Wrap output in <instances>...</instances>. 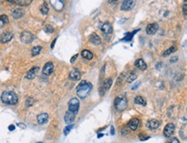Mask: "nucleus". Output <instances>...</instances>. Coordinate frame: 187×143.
Wrapping results in <instances>:
<instances>
[{
  "instance_id": "obj_24",
  "label": "nucleus",
  "mask_w": 187,
  "mask_h": 143,
  "mask_svg": "<svg viewBox=\"0 0 187 143\" xmlns=\"http://www.w3.org/2000/svg\"><path fill=\"white\" fill-rule=\"evenodd\" d=\"M81 56H82L83 58L86 59V60H91V59L93 58V54H92L91 51L87 50V49H84V50L81 52Z\"/></svg>"
},
{
  "instance_id": "obj_6",
  "label": "nucleus",
  "mask_w": 187,
  "mask_h": 143,
  "mask_svg": "<svg viewBox=\"0 0 187 143\" xmlns=\"http://www.w3.org/2000/svg\"><path fill=\"white\" fill-rule=\"evenodd\" d=\"M111 85H112V80H111V78H107V79H105V80L104 81V83L102 84L101 87L99 88V93L103 96V95L104 94V92L107 91L110 88Z\"/></svg>"
},
{
  "instance_id": "obj_18",
  "label": "nucleus",
  "mask_w": 187,
  "mask_h": 143,
  "mask_svg": "<svg viewBox=\"0 0 187 143\" xmlns=\"http://www.w3.org/2000/svg\"><path fill=\"white\" fill-rule=\"evenodd\" d=\"M52 6L55 8L56 11H60L62 10V8L64 7V2L61 0H58V1H50Z\"/></svg>"
},
{
  "instance_id": "obj_39",
  "label": "nucleus",
  "mask_w": 187,
  "mask_h": 143,
  "mask_svg": "<svg viewBox=\"0 0 187 143\" xmlns=\"http://www.w3.org/2000/svg\"><path fill=\"white\" fill-rule=\"evenodd\" d=\"M9 129H10L11 131L14 130V129H15V126H14V125H11V126L9 127Z\"/></svg>"
},
{
  "instance_id": "obj_41",
  "label": "nucleus",
  "mask_w": 187,
  "mask_h": 143,
  "mask_svg": "<svg viewBox=\"0 0 187 143\" xmlns=\"http://www.w3.org/2000/svg\"><path fill=\"white\" fill-rule=\"evenodd\" d=\"M115 130H114V129H113V127H111V134H115Z\"/></svg>"
},
{
  "instance_id": "obj_4",
  "label": "nucleus",
  "mask_w": 187,
  "mask_h": 143,
  "mask_svg": "<svg viewBox=\"0 0 187 143\" xmlns=\"http://www.w3.org/2000/svg\"><path fill=\"white\" fill-rule=\"evenodd\" d=\"M68 109H69V110L71 112H73V113H74L76 115L78 112V109H79V101H78V99L75 98L71 99L69 101V103H68Z\"/></svg>"
},
{
  "instance_id": "obj_20",
  "label": "nucleus",
  "mask_w": 187,
  "mask_h": 143,
  "mask_svg": "<svg viewBox=\"0 0 187 143\" xmlns=\"http://www.w3.org/2000/svg\"><path fill=\"white\" fill-rule=\"evenodd\" d=\"M159 126H160V121L155 120V119H152L147 122V128H149L152 130L158 129Z\"/></svg>"
},
{
  "instance_id": "obj_5",
  "label": "nucleus",
  "mask_w": 187,
  "mask_h": 143,
  "mask_svg": "<svg viewBox=\"0 0 187 143\" xmlns=\"http://www.w3.org/2000/svg\"><path fill=\"white\" fill-rule=\"evenodd\" d=\"M21 41H22V43L24 44H29L33 42L34 40V34L31 32L29 31H23L22 34H21Z\"/></svg>"
},
{
  "instance_id": "obj_13",
  "label": "nucleus",
  "mask_w": 187,
  "mask_h": 143,
  "mask_svg": "<svg viewBox=\"0 0 187 143\" xmlns=\"http://www.w3.org/2000/svg\"><path fill=\"white\" fill-rule=\"evenodd\" d=\"M101 30L104 34H109L112 33V26L110 22H104L101 27Z\"/></svg>"
},
{
  "instance_id": "obj_2",
  "label": "nucleus",
  "mask_w": 187,
  "mask_h": 143,
  "mask_svg": "<svg viewBox=\"0 0 187 143\" xmlns=\"http://www.w3.org/2000/svg\"><path fill=\"white\" fill-rule=\"evenodd\" d=\"M1 99L6 104L15 105V104L17 103L18 97L13 91H4L1 95Z\"/></svg>"
},
{
  "instance_id": "obj_36",
  "label": "nucleus",
  "mask_w": 187,
  "mask_h": 143,
  "mask_svg": "<svg viewBox=\"0 0 187 143\" xmlns=\"http://www.w3.org/2000/svg\"><path fill=\"white\" fill-rule=\"evenodd\" d=\"M183 10H184V14H185V16H186V4H184V6H183Z\"/></svg>"
},
{
  "instance_id": "obj_15",
  "label": "nucleus",
  "mask_w": 187,
  "mask_h": 143,
  "mask_svg": "<svg viewBox=\"0 0 187 143\" xmlns=\"http://www.w3.org/2000/svg\"><path fill=\"white\" fill-rule=\"evenodd\" d=\"M65 121H66V123L67 124H70V123H72L73 121H74V119H75V114L74 113H73V112H71L70 110H68L67 112L66 113V115H65Z\"/></svg>"
},
{
  "instance_id": "obj_28",
  "label": "nucleus",
  "mask_w": 187,
  "mask_h": 143,
  "mask_svg": "<svg viewBox=\"0 0 187 143\" xmlns=\"http://www.w3.org/2000/svg\"><path fill=\"white\" fill-rule=\"evenodd\" d=\"M177 50V47H171L169 49H167V50H165V52H164V54H163V56H168L169 55H171L172 53H173V52H175Z\"/></svg>"
},
{
  "instance_id": "obj_3",
  "label": "nucleus",
  "mask_w": 187,
  "mask_h": 143,
  "mask_svg": "<svg viewBox=\"0 0 187 143\" xmlns=\"http://www.w3.org/2000/svg\"><path fill=\"white\" fill-rule=\"evenodd\" d=\"M114 107L115 109L121 112L123 111L124 110H126V108L128 107V101L127 99L125 98L124 97H117V98L115 99L114 101Z\"/></svg>"
},
{
  "instance_id": "obj_19",
  "label": "nucleus",
  "mask_w": 187,
  "mask_h": 143,
  "mask_svg": "<svg viewBox=\"0 0 187 143\" xmlns=\"http://www.w3.org/2000/svg\"><path fill=\"white\" fill-rule=\"evenodd\" d=\"M8 2L17 4V5L25 6V5H29L32 2V0H8Z\"/></svg>"
},
{
  "instance_id": "obj_35",
  "label": "nucleus",
  "mask_w": 187,
  "mask_h": 143,
  "mask_svg": "<svg viewBox=\"0 0 187 143\" xmlns=\"http://www.w3.org/2000/svg\"><path fill=\"white\" fill-rule=\"evenodd\" d=\"M167 143H179V141H178L177 138H173V139L170 140V141H169Z\"/></svg>"
},
{
  "instance_id": "obj_32",
  "label": "nucleus",
  "mask_w": 187,
  "mask_h": 143,
  "mask_svg": "<svg viewBox=\"0 0 187 143\" xmlns=\"http://www.w3.org/2000/svg\"><path fill=\"white\" fill-rule=\"evenodd\" d=\"M34 103H35V100H34L33 98L29 97V98H28L26 99V105H27L28 107L32 106Z\"/></svg>"
},
{
  "instance_id": "obj_23",
  "label": "nucleus",
  "mask_w": 187,
  "mask_h": 143,
  "mask_svg": "<svg viewBox=\"0 0 187 143\" xmlns=\"http://www.w3.org/2000/svg\"><path fill=\"white\" fill-rule=\"evenodd\" d=\"M39 70V67H37V66H35L33 68H31L29 71V73H27V76L26 78H29V79H32L35 78V73H36V72Z\"/></svg>"
},
{
  "instance_id": "obj_31",
  "label": "nucleus",
  "mask_w": 187,
  "mask_h": 143,
  "mask_svg": "<svg viewBox=\"0 0 187 143\" xmlns=\"http://www.w3.org/2000/svg\"><path fill=\"white\" fill-rule=\"evenodd\" d=\"M135 78H136V75H135L134 73H129V74L128 75V77H127V82H128V83H132Z\"/></svg>"
},
{
  "instance_id": "obj_21",
  "label": "nucleus",
  "mask_w": 187,
  "mask_h": 143,
  "mask_svg": "<svg viewBox=\"0 0 187 143\" xmlns=\"http://www.w3.org/2000/svg\"><path fill=\"white\" fill-rule=\"evenodd\" d=\"M134 65H135V66H136L138 69H140V70H142V71H144V70L147 69V64L145 63V61H144L143 60H142V59L137 60L135 61Z\"/></svg>"
},
{
  "instance_id": "obj_26",
  "label": "nucleus",
  "mask_w": 187,
  "mask_h": 143,
  "mask_svg": "<svg viewBox=\"0 0 187 143\" xmlns=\"http://www.w3.org/2000/svg\"><path fill=\"white\" fill-rule=\"evenodd\" d=\"M8 22H9V18H8V17H7L6 15H2V16L0 17V29H1L2 27H4V24H6V23H8Z\"/></svg>"
},
{
  "instance_id": "obj_12",
  "label": "nucleus",
  "mask_w": 187,
  "mask_h": 143,
  "mask_svg": "<svg viewBox=\"0 0 187 143\" xmlns=\"http://www.w3.org/2000/svg\"><path fill=\"white\" fill-rule=\"evenodd\" d=\"M80 76H81L80 72L78 70L77 68H73V69L70 72V73H69V78H70V79L74 80V81L79 80Z\"/></svg>"
},
{
  "instance_id": "obj_25",
  "label": "nucleus",
  "mask_w": 187,
  "mask_h": 143,
  "mask_svg": "<svg viewBox=\"0 0 187 143\" xmlns=\"http://www.w3.org/2000/svg\"><path fill=\"white\" fill-rule=\"evenodd\" d=\"M134 103L145 106V105H146V103H147V102H146V100H145L144 98L141 97V96H137V97L134 98Z\"/></svg>"
},
{
  "instance_id": "obj_16",
  "label": "nucleus",
  "mask_w": 187,
  "mask_h": 143,
  "mask_svg": "<svg viewBox=\"0 0 187 143\" xmlns=\"http://www.w3.org/2000/svg\"><path fill=\"white\" fill-rule=\"evenodd\" d=\"M47 121H48V115L47 113H42L37 116V121L40 125L45 124Z\"/></svg>"
},
{
  "instance_id": "obj_34",
  "label": "nucleus",
  "mask_w": 187,
  "mask_h": 143,
  "mask_svg": "<svg viewBox=\"0 0 187 143\" xmlns=\"http://www.w3.org/2000/svg\"><path fill=\"white\" fill-rule=\"evenodd\" d=\"M45 31H46L47 33H53V32H54V29H53V27L47 25V26H46V28H45Z\"/></svg>"
},
{
  "instance_id": "obj_14",
  "label": "nucleus",
  "mask_w": 187,
  "mask_h": 143,
  "mask_svg": "<svg viewBox=\"0 0 187 143\" xmlns=\"http://www.w3.org/2000/svg\"><path fill=\"white\" fill-rule=\"evenodd\" d=\"M89 41H90L91 43H92V44L94 45H99L101 43V39H100V37L96 33L91 34L89 36Z\"/></svg>"
},
{
  "instance_id": "obj_40",
  "label": "nucleus",
  "mask_w": 187,
  "mask_h": 143,
  "mask_svg": "<svg viewBox=\"0 0 187 143\" xmlns=\"http://www.w3.org/2000/svg\"><path fill=\"white\" fill-rule=\"evenodd\" d=\"M56 40H57V39H55V40H54L53 43H52V45H51V48H54V46H55V42H56Z\"/></svg>"
},
{
  "instance_id": "obj_11",
  "label": "nucleus",
  "mask_w": 187,
  "mask_h": 143,
  "mask_svg": "<svg viewBox=\"0 0 187 143\" xmlns=\"http://www.w3.org/2000/svg\"><path fill=\"white\" fill-rule=\"evenodd\" d=\"M158 29H159V25L157 23H151L147 26L146 32L148 34H154L157 32Z\"/></svg>"
},
{
  "instance_id": "obj_7",
  "label": "nucleus",
  "mask_w": 187,
  "mask_h": 143,
  "mask_svg": "<svg viewBox=\"0 0 187 143\" xmlns=\"http://www.w3.org/2000/svg\"><path fill=\"white\" fill-rule=\"evenodd\" d=\"M135 5V1L133 0H125L122 2L121 5V9L122 11H130L133 7Z\"/></svg>"
},
{
  "instance_id": "obj_38",
  "label": "nucleus",
  "mask_w": 187,
  "mask_h": 143,
  "mask_svg": "<svg viewBox=\"0 0 187 143\" xmlns=\"http://www.w3.org/2000/svg\"><path fill=\"white\" fill-rule=\"evenodd\" d=\"M177 60H178V58H177V57H173V59H171L170 61H171V63H173L174 61H177Z\"/></svg>"
},
{
  "instance_id": "obj_22",
  "label": "nucleus",
  "mask_w": 187,
  "mask_h": 143,
  "mask_svg": "<svg viewBox=\"0 0 187 143\" xmlns=\"http://www.w3.org/2000/svg\"><path fill=\"white\" fill-rule=\"evenodd\" d=\"M23 15H24V11L22 9H15L12 11V17L15 19H18V18L22 17Z\"/></svg>"
},
{
  "instance_id": "obj_29",
  "label": "nucleus",
  "mask_w": 187,
  "mask_h": 143,
  "mask_svg": "<svg viewBox=\"0 0 187 143\" xmlns=\"http://www.w3.org/2000/svg\"><path fill=\"white\" fill-rule=\"evenodd\" d=\"M40 11H41V12H42L43 15H47V14L48 13V7H47V3H44V4L41 6Z\"/></svg>"
},
{
  "instance_id": "obj_33",
  "label": "nucleus",
  "mask_w": 187,
  "mask_h": 143,
  "mask_svg": "<svg viewBox=\"0 0 187 143\" xmlns=\"http://www.w3.org/2000/svg\"><path fill=\"white\" fill-rule=\"evenodd\" d=\"M73 124H70L68 126H66V128L64 129V134L67 135L70 133V131L73 129Z\"/></svg>"
},
{
  "instance_id": "obj_10",
  "label": "nucleus",
  "mask_w": 187,
  "mask_h": 143,
  "mask_svg": "<svg viewBox=\"0 0 187 143\" xmlns=\"http://www.w3.org/2000/svg\"><path fill=\"white\" fill-rule=\"evenodd\" d=\"M13 37V34L11 32H4L0 34V42L1 43H6L10 42Z\"/></svg>"
},
{
  "instance_id": "obj_9",
  "label": "nucleus",
  "mask_w": 187,
  "mask_h": 143,
  "mask_svg": "<svg viewBox=\"0 0 187 143\" xmlns=\"http://www.w3.org/2000/svg\"><path fill=\"white\" fill-rule=\"evenodd\" d=\"M53 71H54V64H53V62H47L44 66L43 69H42V73L45 74V75H47V76H48V75H50L53 73Z\"/></svg>"
},
{
  "instance_id": "obj_1",
  "label": "nucleus",
  "mask_w": 187,
  "mask_h": 143,
  "mask_svg": "<svg viewBox=\"0 0 187 143\" xmlns=\"http://www.w3.org/2000/svg\"><path fill=\"white\" fill-rule=\"evenodd\" d=\"M92 88V86L91 83H89L86 80H83L80 82V84L78 86L77 89V94L78 96L80 98L84 99L87 95L89 94V92L91 91V90Z\"/></svg>"
},
{
  "instance_id": "obj_8",
  "label": "nucleus",
  "mask_w": 187,
  "mask_h": 143,
  "mask_svg": "<svg viewBox=\"0 0 187 143\" xmlns=\"http://www.w3.org/2000/svg\"><path fill=\"white\" fill-rule=\"evenodd\" d=\"M174 129H175V126L173 123H168L166 126L165 127V129H164V135L165 137L169 138L170 136L173 135V134L174 132Z\"/></svg>"
},
{
  "instance_id": "obj_37",
  "label": "nucleus",
  "mask_w": 187,
  "mask_h": 143,
  "mask_svg": "<svg viewBox=\"0 0 187 143\" xmlns=\"http://www.w3.org/2000/svg\"><path fill=\"white\" fill-rule=\"evenodd\" d=\"M77 57H78V55H75L74 56H73V58H72V59H71V60H70V61H71V62L73 63V61H74V60H75L76 59H77Z\"/></svg>"
},
{
  "instance_id": "obj_27",
  "label": "nucleus",
  "mask_w": 187,
  "mask_h": 143,
  "mask_svg": "<svg viewBox=\"0 0 187 143\" xmlns=\"http://www.w3.org/2000/svg\"><path fill=\"white\" fill-rule=\"evenodd\" d=\"M42 49V47H40V46H37V47H33V48H32V50H31L32 56H36V55H39V54L41 53Z\"/></svg>"
},
{
  "instance_id": "obj_17",
  "label": "nucleus",
  "mask_w": 187,
  "mask_h": 143,
  "mask_svg": "<svg viewBox=\"0 0 187 143\" xmlns=\"http://www.w3.org/2000/svg\"><path fill=\"white\" fill-rule=\"evenodd\" d=\"M139 123H140L139 119H137V118H132L130 121H129L128 126H129V128L131 130H136V129L138 128Z\"/></svg>"
},
{
  "instance_id": "obj_30",
  "label": "nucleus",
  "mask_w": 187,
  "mask_h": 143,
  "mask_svg": "<svg viewBox=\"0 0 187 143\" xmlns=\"http://www.w3.org/2000/svg\"><path fill=\"white\" fill-rule=\"evenodd\" d=\"M139 31V29H137V30H135V31H134V32H132V33H129V34H128L122 41H130L131 39H132V37H133V35H134V34L136 33V32H138Z\"/></svg>"
}]
</instances>
